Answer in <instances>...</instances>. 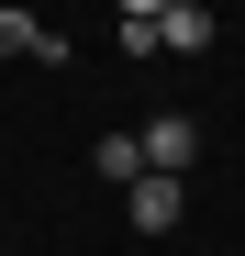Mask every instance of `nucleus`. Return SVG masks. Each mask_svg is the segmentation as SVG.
<instances>
[{"label": "nucleus", "mask_w": 245, "mask_h": 256, "mask_svg": "<svg viewBox=\"0 0 245 256\" xmlns=\"http://www.w3.org/2000/svg\"><path fill=\"white\" fill-rule=\"evenodd\" d=\"M134 145H145V178H190V156H200V134H190V112H156L145 134H134Z\"/></svg>", "instance_id": "nucleus-1"}, {"label": "nucleus", "mask_w": 245, "mask_h": 256, "mask_svg": "<svg viewBox=\"0 0 245 256\" xmlns=\"http://www.w3.org/2000/svg\"><path fill=\"white\" fill-rule=\"evenodd\" d=\"M0 56H34V67H67V45H56V34L34 22V12H0Z\"/></svg>", "instance_id": "nucleus-3"}, {"label": "nucleus", "mask_w": 245, "mask_h": 256, "mask_svg": "<svg viewBox=\"0 0 245 256\" xmlns=\"http://www.w3.org/2000/svg\"><path fill=\"white\" fill-rule=\"evenodd\" d=\"M90 167H100V178H122V190H134V178H145V145H134V134H100V145H90Z\"/></svg>", "instance_id": "nucleus-5"}, {"label": "nucleus", "mask_w": 245, "mask_h": 256, "mask_svg": "<svg viewBox=\"0 0 245 256\" xmlns=\"http://www.w3.org/2000/svg\"><path fill=\"white\" fill-rule=\"evenodd\" d=\"M156 12H168V0H122V22H156Z\"/></svg>", "instance_id": "nucleus-6"}, {"label": "nucleus", "mask_w": 245, "mask_h": 256, "mask_svg": "<svg viewBox=\"0 0 245 256\" xmlns=\"http://www.w3.org/2000/svg\"><path fill=\"white\" fill-rule=\"evenodd\" d=\"M178 223V178H134V234H168Z\"/></svg>", "instance_id": "nucleus-4"}, {"label": "nucleus", "mask_w": 245, "mask_h": 256, "mask_svg": "<svg viewBox=\"0 0 245 256\" xmlns=\"http://www.w3.org/2000/svg\"><path fill=\"white\" fill-rule=\"evenodd\" d=\"M212 45V12H200V0H168V12H156V56H200Z\"/></svg>", "instance_id": "nucleus-2"}]
</instances>
